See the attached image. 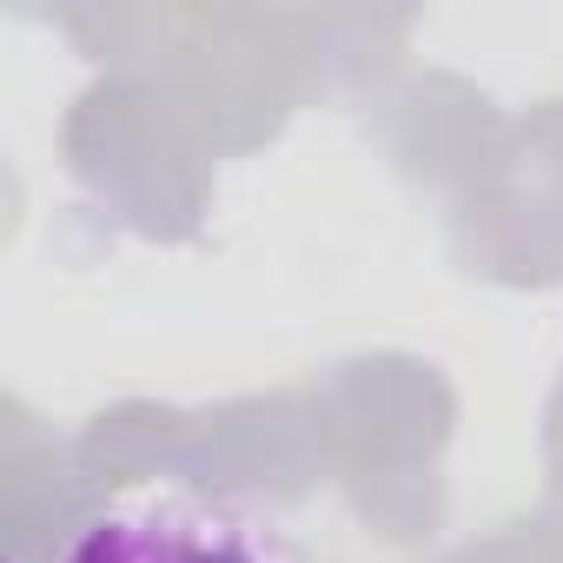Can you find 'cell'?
I'll list each match as a JSON object with an SVG mask.
<instances>
[{
	"label": "cell",
	"instance_id": "6da1fadb",
	"mask_svg": "<svg viewBox=\"0 0 563 563\" xmlns=\"http://www.w3.org/2000/svg\"><path fill=\"white\" fill-rule=\"evenodd\" d=\"M60 563H286L278 543L212 504L192 497H140L93 517Z\"/></svg>",
	"mask_w": 563,
	"mask_h": 563
}]
</instances>
